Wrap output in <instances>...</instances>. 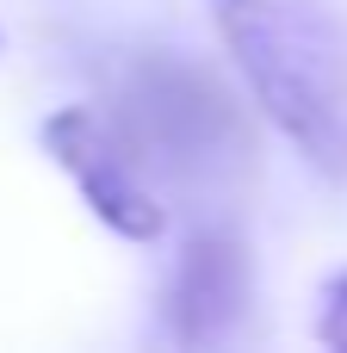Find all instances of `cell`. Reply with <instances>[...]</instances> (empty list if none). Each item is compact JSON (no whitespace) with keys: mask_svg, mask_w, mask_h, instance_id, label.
<instances>
[{"mask_svg":"<svg viewBox=\"0 0 347 353\" xmlns=\"http://www.w3.org/2000/svg\"><path fill=\"white\" fill-rule=\"evenodd\" d=\"M255 105L329 180H347V25L329 0H205Z\"/></svg>","mask_w":347,"mask_h":353,"instance_id":"1","label":"cell"},{"mask_svg":"<svg viewBox=\"0 0 347 353\" xmlns=\"http://www.w3.org/2000/svg\"><path fill=\"white\" fill-rule=\"evenodd\" d=\"M112 124L137 149L155 186L224 199L242 186L255 161V137L242 105L217 87L211 68L180 50H137L112 87Z\"/></svg>","mask_w":347,"mask_h":353,"instance_id":"2","label":"cell"},{"mask_svg":"<svg viewBox=\"0 0 347 353\" xmlns=\"http://www.w3.org/2000/svg\"><path fill=\"white\" fill-rule=\"evenodd\" d=\"M43 149L81 186V199L93 205V217L106 230H118L124 242H155L161 236V223H168L161 217V186L149 180V168L137 161V149L124 143V130L112 124V112L62 105L43 124Z\"/></svg>","mask_w":347,"mask_h":353,"instance_id":"3","label":"cell"},{"mask_svg":"<svg viewBox=\"0 0 347 353\" xmlns=\"http://www.w3.org/2000/svg\"><path fill=\"white\" fill-rule=\"evenodd\" d=\"M248 316V248L230 230H199L168 279V335L180 347H224Z\"/></svg>","mask_w":347,"mask_h":353,"instance_id":"4","label":"cell"},{"mask_svg":"<svg viewBox=\"0 0 347 353\" xmlns=\"http://www.w3.org/2000/svg\"><path fill=\"white\" fill-rule=\"evenodd\" d=\"M317 335H323V347L347 353V273L329 279V292H323V316H317Z\"/></svg>","mask_w":347,"mask_h":353,"instance_id":"5","label":"cell"}]
</instances>
